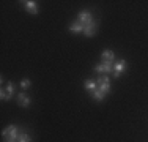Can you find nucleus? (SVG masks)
<instances>
[{"label": "nucleus", "mask_w": 148, "mask_h": 142, "mask_svg": "<svg viewBox=\"0 0 148 142\" xmlns=\"http://www.w3.org/2000/svg\"><path fill=\"white\" fill-rule=\"evenodd\" d=\"M17 142H32V137H30L27 133H22V134L19 136V141H17Z\"/></svg>", "instance_id": "2eb2a0df"}, {"label": "nucleus", "mask_w": 148, "mask_h": 142, "mask_svg": "<svg viewBox=\"0 0 148 142\" xmlns=\"http://www.w3.org/2000/svg\"><path fill=\"white\" fill-rule=\"evenodd\" d=\"M24 6V10H25L27 13L33 14V16H36L38 14V3L33 2V0H25V2H21Z\"/></svg>", "instance_id": "0eeeda50"}, {"label": "nucleus", "mask_w": 148, "mask_h": 142, "mask_svg": "<svg viewBox=\"0 0 148 142\" xmlns=\"http://www.w3.org/2000/svg\"><path fill=\"white\" fill-rule=\"evenodd\" d=\"M101 60H107V62H115V52L112 49H104L101 54Z\"/></svg>", "instance_id": "9b49d317"}, {"label": "nucleus", "mask_w": 148, "mask_h": 142, "mask_svg": "<svg viewBox=\"0 0 148 142\" xmlns=\"http://www.w3.org/2000/svg\"><path fill=\"white\" fill-rule=\"evenodd\" d=\"M96 84H98V90L103 92L104 95H107L110 92V77H109V74H104L103 77H98Z\"/></svg>", "instance_id": "20e7f679"}, {"label": "nucleus", "mask_w": 148, "mask_h": 142, "mask_svg": "<svg viewBox=\"0 0 148 142\" xmlns=\"http://www.w3.org/2000/svg\"><path fill=\"white\" fill-rule=\"evenodd\" d=\"M126 66H128V63H126V60H123V59H121V60H117V62L114 63V73H112V74H114L115 79H118L120 74L125 73V71H126Z\"/></svg>", "instance_id": "423d86ee"}, {"label": "nucleus", "mask_w": 148, "mask_h": 142, "mask_svg": "<svg viewBox=\"0 0 148 142\" xmlns=\"http://www.w3.org/2000/svg\"><path fill=\"white\" fill-rule=\"evenodd\" d=\"M96 32H98V22L96 21H91V22L88 24V26H85V28H84V35H85V37H95V35H96Z\"/></svg>", "instance_id": "6e6552de"}, {"label": "nucleus", "mask_w": 148, "mask_h": 142, "mask_svg": "<svg viewBox=\"0 0 148 142\" xmlns=\"http://www.w3.org/2000/svg\"><path fill=\"white\" fill-rule=\"evenodd\" d=\"M91 98H93V99H96V101L98 103H101V101H103V99H104V97H106V95L103 93V92H99V90H98V88H96V90H95V92H91Z\"/></svg>", "instance_id": "ddd939ff"}, {"label": "nucleus", "mask_w": 148, "mask_h": 142, "mask_svg": "<svg viewBox=\"0 0 148 142\" xmlns=\"http://www.w3.org/2000/svg\"><path fill=\"white\" fill-rule=\"evenodd\" d=\"M84 88H85L88 93H91V92H95L98 88V84H96V81L95 79H88V81H85L84 82Z\"/></svg>", "instance_id": "f8f14e48"}, {"label": "nucleus", "mask_w": 148, "mask_h": 142, "mask_svg": "<svg viewBox=\"0 0 148 142\" xmlns=\"http://www.w3.org/2000/svg\"><path fill=\"white\" fill-rule=\"evenodd\" d=\"M16 99H17V104H19L21 108H29L30 103H32V99L27 97L25 92H19V93H17V97H16Z\"/></svg>", "instance_id": "1a4fd4ad"}, {"label": "nucleus", "mask_w": 148, "mask_h": 142, "mask_svg": "<svg viewBox=\"0 0 148 142\" xmlns=\"http://www.w3.org/2000/svg\"><path fill=\"white\" fill-rule=\"evenodd\" d=\"M2 136H3V139H5V142H17L19 141V136H21L19 128L16 125H8L2 131Z\"/></svg>", "instance_id": "f257e3e1"}, {"label": "nucleus", "mask_w": 148, "mask_h": 142, "mask_svg": "<svg viewBox=\"0 0 148 142\" xmlns=\"http://www.w3.org/2000/svg\"><path fill=\"white\" fill-rule=\"evenodd\" d=\"M68 30L71 32V33H84V26L79 22V21H74L73 24H69V27H68Z\"/></svg>", "instance_id": "9d476101"}, {"label": "nucleus", "mask_w": 148, "mask_h": 142, "mask_svg": "<svg viewBox=\"0 0 148 142\" xmlns=\"http://www.w3.org/2000/svg\"><path fill=\"white\" fill-rule=\"evenodd\" d=\"M114 63H115V62H107V60H101V62L93 68V71H95V73L110 74V73H114Z\"/></svg>", "instance_id": "f03ea898"}, {"label": "nucleus", "mask_w": 148, "mask_h": 142, "mask_svg": "<svg viewBox=\"0 0 148 142\" xmlns=\"http://www.w3.org/2000/svg\"><path fill=\"white\" fill-rule=\"evenodd\" d=\"M30 85H32V82H30V79H22L21 81V88H22V92H25V90H29L30 88Z\"/></svg>", "instance_id": "4468645a"}, {"label": "nucleus", "mask_w": 148, "mask_h": 142, "mask_svg": "<svg viewBox=\"0 0 148 142\" xmlns=\"http://www.w3.org/2000/svg\"><path fill=\"white\" fill-rule=\"evenodd\" d=\"M14 88H16V85H14V82H11V81H10L5 87H2V90H0V98H2V101H10V99L13 98V95H14Z\"/></svg>", "instance_id": "7ed1b4c3"}, {"label": "nucleus", "mask_w": 148, "mask_h": 142, "mask_svg": "<svg viewBox=\"0 0 148 142\" xmlns=\"http://www.w3.org/2000/svg\"><path fill=\"white\" fill-rule=\"evenodd\" d=\"M77 21H79V22L84 26V28H85V26H88L91 21H93L91 11H90V10H82V11L77 14Z\"/></svg>", "instance_id": "39448f33"}]
</instances>
